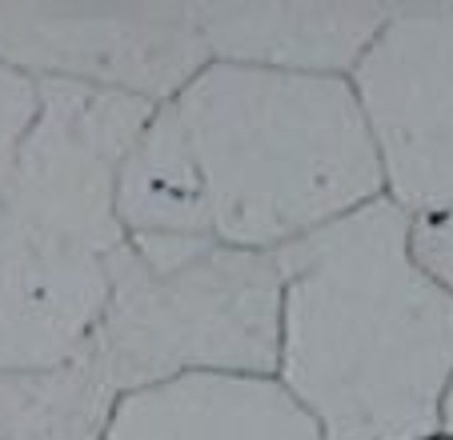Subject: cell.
<instances>
[{"label": "cell", "mask_w": 453, "mask_h": 440, "mask_svg": "<svg viewBox=\"0 0 453 440\" xmlns=\"http://www.w3.org/2000/svg\"><path fill=\"white\" fill-rule=\"evenodd\" d=\"M410 216L373 201L285 245L273 376L321 440H441L453 300L410 261Z\"/></svg>", "instance_id": "6da1fadb"}, {"label": "cell", "mask_w": 453, "mask_h": 440, "mask_svg": "<svg viewBox=\"0 0 453 440\" xmlns=\"http://www.w3.org/2000/svg\"><path fill=\"white\" fill-rule=\"evenodd\" d=\"M165 112L180 133L209 240L285 245L381 201V172L349 80L205 64Z\"/></svg>", "instance_id": "7a4b0ae2"}, {"label": "cell", "mask_w": 453, "mask_h": 440, "mask_svg": "<svg viewBox=\"0 0 453 440\" xmlns=\"http://www.w3.org/2000/svg\"><path fill=\"white\" fill-rule=\"evenodd\" d=\"M104 272L109 297L93 348L120 397L177 376H273L281 337L273 253L153 237L112 248Z\"/></svg>", "instance_id": "3957f363"}, {"label": "cell", "mask_w": 453, "mask_h": 440, "mask_svg": "<svg viewBox=\"0 0 453 440\" xmlns=\"http://www.w3.org/2000/svg\"><path fill=\"white\" fill-rule=\"evenodd\" d=\"M345 80L385 201L405 216L453 209V9H389Z\"/></svg>", "instance_id": "277c9868"}, {"label": "cell", "mask_w": 453, "mask_h": 440, "mask_svg": "<svg viewBox=\"0 0 453 440\" xmlns=\"http://www.w3.org/2000/svg\"><path fill=\"white\" fill-rule=\"evenodd\" d=\"M153 104L104 88L41 80V109L12 161L0 204L96 256L125 245L117 220L120 164Z\"/></svg>", "instance_id": "5b68a950"}, {"label": "cell", "mask_w": 453, "mask_h": 440, "mask_svg": "<svg viewBox=\"0 0 453 440\" xmlns=\"http://www.w3.org/2000/svg\"><path fill=\"white\" fill-rule=\"evenodd\" d=\"M0 60L33 80H69L161 109L209 64V52L188 4L0 9Z\"/></svg>", "instance_id": "8992f818"}, {"label": "cell", "mask_w": 453, "mask_h": 440, "mask_svg": "<svg viewBox=\"0 0 453 440\" xmlns=\"http://www.w3.org/2000/svg\"><path fill=\"white\" fill-rule=\"evenodd\" d=\"M109 297L104 256L0 204V373L81 356Z\"/></svg>", "instance_id": "52a82bcc"}, {"label": "cell", "mask_w": 453, "mask_h": 440, "mask_svg": "<svg viewBox=\"0 0 453 440\" xmlns=\"http://www.w3.org/2000/svg\"><path fill=\"white\" fill-rule=\"evenodd\" d=\"M209 64L349 77L385 25L381 4H197Z\"/></svg>", "instance_id": "ba28073f"}, {"label": "cell", "mask_w": 453, "mask_h": 440, "mask_svg": "<svg viewBox=\"0 0 453 440\" xmlns=\"http://www.w3.org/2000/svg\"><path fill=\"white\" fill-rule=\"evenodd\" d=\"M96 440H321L277 376H177L125 392Z\"/></svg>", "instance_id": "9c48e42d"}, {"label": "cell", "mask_w": 453, "mask_h": 440, "mask_svg": "<svg viewBox=\"0 0 453 440\" xmlns=\"http://www.w3.org/2000/svg\"><path fill=\"white\" fill-rule=\"evenodd\" d=\"M120 392L96 348L49 368L0 373V440H96Z\"/></svg>", "instance_id": "30bf717a"}, {"label": "cell", "mask_w": 453, "mask_h": 440, "mask_svg": "<svg viewBox=\"0 0 453 440\" xmlns=\"http://www.w3.org/2000/svg\"><path fill=\"white\" fill-rule=\"evenodd\" d=\"M117 220L125 240L209 237L201 220V193L180 133L165 104L149 117L141 140L120 164Z\"/></svg>", "instance_id": "8fae6325"}, {"label": "cell", "mask_w": 453, "mask_h": 440, "mask_svg": "<svg viewBox=\"0 0 453 440\" xmlns=\"http://www.w3.org/2000/svg\"><path fill=\"white\" fill-rule=\"evenodd\" d=\"M36 109H41V80L0 60V193L9 185L12 161L33 128Z\"/></svg>", "instance_id": "7c38bea8"}, {"label": "cell", "mask_w": 453, "mask_h": 440, "mask_svg": "<svg viewBox=\"0 0 453 440\" xmlns=\"http://www.w3.org/2000/svg\"><path fill=\"white\" fill-rule=\"evenodd\" d=\"M405 245H410V261L418 264L421 277L453 300V209L410 216Z\"/></svg>", "instance_id": "4fadbf2b"}, {"label": "cell", "mask_w": 453, "mask_h": 440, "mask_svg": "<svg viewBox=\"0 0 453 440\" xmlns=\"http://www.w3.org/2000/svg\"><path fill=\"white\" fill-rule=\"evenodd\" d=\"M441 440H453V384L445 397V416H441Z\"/></svg>", "instance_id": "5bb4252c"}]
</instances>
